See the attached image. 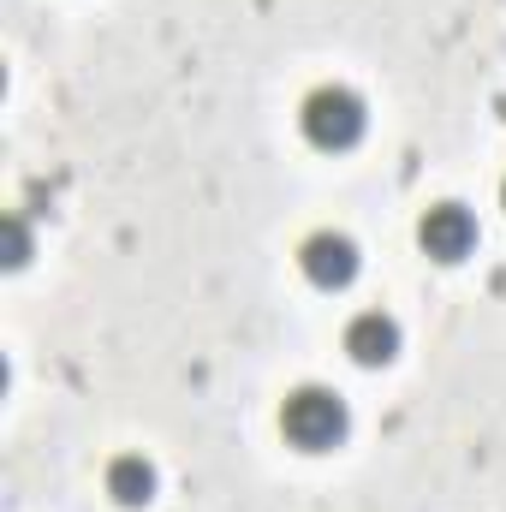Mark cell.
<instances>
[{
	"label": "cell",
	"instance_id": "obj_1",
	"mask_svg": "<svg viewBox=\"0 0 506 512\" xmlns=\"http://www.w3.org/2000/svg\"><path fill=\"white\" fill-rule=\"evenodd\" d=\"M346 429H352V417H346V399L334 387L310 382V387H298V393H286V405H280V435L298 453H328V447L346 441Z\"/></svg>",
	"mask_w": 506,
	"mask_h": 512
},
{
	"label": "cell",
	"instance_id": "obj_2",
	"mask_svg": "<svg viewBox=\"0 0 506 512\" xmlns=\"http://www.w3.org/2000/svg\"><path fill=\"white\" fill-rule=\"evenodd\" d=\"M298 126H304V137H310L316 149H352V143L364 137V102H358V90H346V84H322V90L304 96Z\"/></svg>",
	"mask_w": 506,
	"mask_h": 512
},
{
	"label": "cell",
	"instance_id": "obj_3",
	"mask_svg": "<svg viewBox=\"0 0 506 512\" xmlns=\"http://www.w3.org/2000/svg\"><path fill=\"white\" fill-rule=\"evenodd\" d=\"M298 268H304L310 286L340 292V286H352V274H358V245H352L346 233L322 227V233H310V239L298 245Z\"/></svg>",
	"mask_w": 506,
	"mask_h": 512
},
{
	"label": "cell",
	"instance_id": "obj_4",
	"mask_svg": "<svg viewBox=\"0 0 506 512\" xmlns=\"http://www.w3.org/2000/svg\"><path fill=\"white\" fill-rule=\"evenodd\" d=\"M417 245L435 256V262H459V256H471V245H477V221H471V209H465V203H435V209H423V221H417Z\"/></svg>",
	"mask_w": 506,
	"mask_h": 512
},
{
	"label": "cell",
	"instance_id": "obj_5",
	"mask_svg": "<svg viewBox=\"0 0 506 512\" xmlns=\"http://www.w3.org/2000/svg\"><path fill=\"white\" fill-rule=\"evenodd\" d=\"M346 352H352V364H364V370L393 364V358H399V322H393L387 310L352 316V322H346Z\"/></svg>",
	"mask_w": 506,
	"mask_h": 512
},
{
	"label": "cell",
	"instance_id": "obj_6",
	"mask_svg": "<svg viewBox=\"0 0 506 512\" xmlns=\"http://www.w3.org/2000/svg\"><path fill=\"white\" fill-rule=\"evenodd\" d=\"M108 495H114L120 507H149V501H155V465L137 459V453H120V459L108 465Z\"/></svg>",
	"mask_w": 506,
	"mask_h": 512
},
{
	"label": "cell",
	"instance_id": "obj_7",
	"mask_svg": "<svg viewBox=\"0 0 506 512\" xmlns=\"http://www.w3.org/2000/svg\"><path fill=\"white\" fill-rule=\"evenodd\" d=\"M24 256H30V233H24V221H6V262L18 268Z\"/></svg>",
	"mask_w": 506,
	"mask_h": 512
},
{
	"label": "cell",
	"instance_id": "obj_8",
	"mask_svg": "<svg viewBox=\"0 0 506 512\" xmlns=\"http://www.w3.org/2000/svg\"><path fill=\"white\" fill-rule=\"evenodd\" d=\"M501 197H506V191H501Z\"/></svg>",
	"mask_w": 506,
	"mask_h": 512
}]
</instances>
